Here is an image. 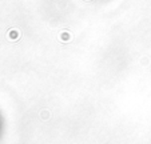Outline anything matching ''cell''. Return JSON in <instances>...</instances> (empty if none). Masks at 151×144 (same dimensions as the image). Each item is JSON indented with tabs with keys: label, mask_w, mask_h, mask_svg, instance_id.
Returning <instances> with one entry per match:
<instances>
[{
	"label": "cell",
	"mask_w": 151,
	"mask_h": 144,
	"mask_svg": "<svg viewBox=\"0 0 151 144\" xmlns=\"http://www.w3.org/2000/svg\"><path fill=\"white\" fill-rule=\"evenodd\" d=\"M0 131H1V117H0Z\"/></svg>",
	"instance_id": "cell-1"
}]
</instances>
